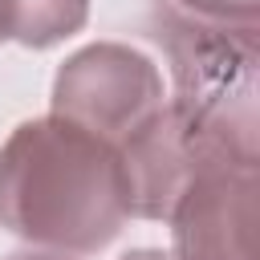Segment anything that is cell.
<instances>
[{"mask_svg":"<svg viewBox=\"0 0 260 260\" xmlns=\"http://www.w3.org/2000/svg\"><path fill=\"white\" fill-rule=\"evenodd\" d=\"M130 219L114 142L57 114L20 122L0 146V228L45 252L89 256Z\"/></svg>","mask_w":260,"mask_h":260,"instance_id":"obj_1","label":"cell"},{"mask_svg":"<svg viewBox=\"0 0 260 260\" xmlns=\"http://www.w3.org/2000/svg\"><path fill=\"white\" fill-rule=\"evenodd\" d=\"M154 41L171 65L167 110L203 158L260 162V32L203 28L154 12Z\"/></svg>","mask_w":260,"mask_h":260,"instance_id":"obj_2","label":"cell"},{"mask_svg":"<svg viewBox=\"0 0 260 260\" xmlns=\"http://www.w3.org/2000/svg\"><path fill=\"white\" fill-rule=\"evenodd\" d=\"M53 114L85 126L89 134L114 142L118 150L150 126L162 106V73L158 65L122 41H98L77 49L53 77Z\"/></svg>","mask_w":260,"mask_h":260,"instance_id":"obj_3","label":"cell"},{"mask_svg":"<svg viewBox=\"0 0 260 260\" xmlns=\"http://www.w3.org/2000/svg\"><path fill=\"white\" fill-rule=\"evenodd\" d=\"M260 162L203 158L179 187L167 223L175 260H256Z\"/></svg>","mask_w":260,"mask_h":260,"instance_id":"obj_4","label":"cell"},{"mask_svg":"<svg viewBox=\"0 0 260 260\" xmlns=\"http://www.w3.org/2000/svg\"><path fill=\"white\" fill-rule=\"evenodd\" d=\"M89 20V0H0V41L24 49H53L81 32Z\"/></svg>","mask_w":260,"mask_h":260,"instance_id":"obj_5","label":"cell"},{"mask_svg":"<svg viewBox=\"0 0 260 260\" xmlns=\"http://www.w3.org/2000/svg\"><path fill=\"white\" fill-rule=\"evenodd\" d=\"M154 12L223 32H260V0H154Z\"/></svg>","mask_w":260,"mask_h":260,"instance_id":"obj_6","label":"cell"},{"mask_svg":"<svg viewBox=\"0 0 260 260\" xmlns=\"http://www.w3.org/2000/svg\"><path fill=\"white\" fill-rule=\"evenodd\" d=\"M122 260H175L171 252H158V248H134V252H126Z\"/></svg>","mask_w":260,"mask_h":260,"instance_id":"obj_7","label":"cell"},{"mask_svg":"<svg viewBox=\"0 0 260 260\" xmlns=\"http://www.w3.org/2000/svg\"><path fill=\"white\" fill-rule=\"evenodd\" d=\"M8 260H69V256H65V252H45V248H41V252H16V256H8Z\"/></svg>","mask_w":260,"mask_h":260,"instance_id":"obj_8","label":"cell"}]
</instances>
